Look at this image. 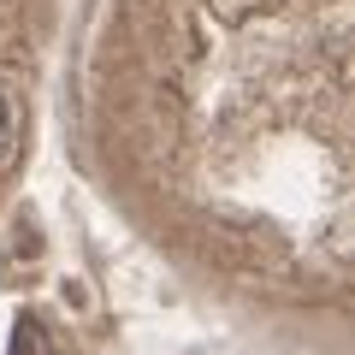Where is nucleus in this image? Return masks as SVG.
<instances>
[{"mask_svg": "<svg viewBox=\"0 0 355 355\" xmlns=\"http://www.w3.org/2000/svg\"><path fill=\"white\" fill-rule=\"evenodd\" d=\"M12 355H65V349L53 343V331L42 326L36 314H24V320L12 326Z\"/></svg>", "mask_w": 355, "mask_h": 355, "instance_id": "nucleus-1", "label": "nucleus"}, {"mask_svg": "<svg viewBox=\"0 0 355 355\" xmlns=\"http://www.w3.org/2000/svg\"><path fill=\"white\" fill-rule=\"evenodd\" d=\"M12 142H18V113H12V101H6V89H0V166L12 160Z\"/></svg>", "mask_w": 355, "mask_h": 355, "instance_id": "nucleus-2", "label": "nucleus"}]
</instances>
